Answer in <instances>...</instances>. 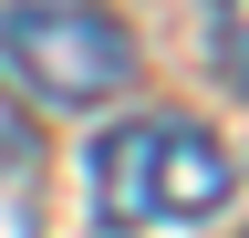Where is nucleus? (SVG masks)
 <instances>
[{"instance_id": "f03ea898", "label": "nucleus", "mask_w": 249, "mask_h": 238, "mask_svg": "<svg viewBox=\"0 0 249 238\" xmlns=\"http://www.w3.org/2000/svg\"><path fill=\"white\" fill-rule=\"evenodd\" d=\"M0 63L42 104H104L135 73V42L104 0H11L0 11Z\"/></svg>"}, {"instance_id": "7ed1b4c3", "label": "nucleus", "mask_w": 249, "mask_h": 238, "mask_svg": "<svg viewBox=\"0 0 249 238\" xmlns=\"http://www.w3.org/2000/svg\"><path fill=\"white\" fill-rule=\"evenodd\" d=\"M208 63L229 73V94H249V0H208Z\"/></svg>"}, {"instance_id": "f257e3e1", "label": "nucleus", "mask_w": 249, "mask_h": 238, "mask_svg": "<svg viewBox=\"0 0 249 238\" xmlns=\"http://www.w3.org/2000/svg\"><path fill=\"white\" fill-rule=\"evenodd\" d=\"M239 187L229 145L187 114H124L93 145V197H104L114 228H187V218H218Z\"/></svg>"}]
</instances>
